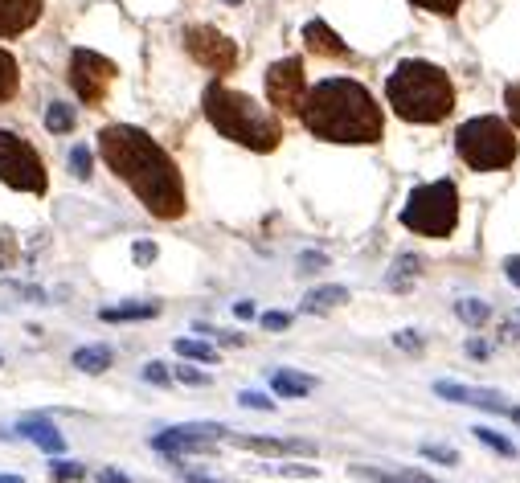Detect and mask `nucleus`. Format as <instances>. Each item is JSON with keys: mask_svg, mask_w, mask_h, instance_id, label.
I'll return each mask as SVG.
<instances>
[{"mask_svg": "<svg viewBox=\"0 0 520 483\" xmlns=\"http://www.w3.org/2000/svg\"><path fill=\"white\" fill-rule=\"evenodd\" d=\"M41 17V0H0V37H21Z\"/></svg>", "mask_w": 520, "mask_h": 483, "instance_id": "nucleus-14", "label": "nucleus"}, {"mask_svg": "<svg viewBox=\"0 0 520 483\" xmlns=\"http://www.w3.org/2000/svg\"><path fill=\"white\" fill-rule=\"evenodd\" d=\"M0 181L17 193H46L50 177H46V164L33 152V144H25L13 131H0Z\"/></svg>", "mask_w": 520, "mask_h": 483, "instance_id": "nucleus-7", "label": "nucleus"}, {"mask_svg": "<svg viewBox=\"0 0 520 483\" xmlns=\"http://www.w3.org/2000/svg\"><path fill=\"white\" fill-rule=\"evenodd\" d=\"M287 324H291L287 312H267V316H263V328H267V332H279V328H287Z\"/></svg>", "mask_w": 520, "mask_h": 483, "instance_id": "nucleus-37", "label": "nucleus"}, {"mask_svg": "<svg viewBox=\"0 0 520 483\" xmlns=\"http://www.w3.org/2000/svg\"><path fill=\"white\" fill-rule=\"evenodd\" d=\"M410 5H418V9H426V13H439V17H451L463 0H410Z\"/></svg>", "mask_w": 520, "mask_h": 483, "instance_id": "nucleus-28", "label": "nucleus"}, {"mask_svg": "<svg viewBox=\"0 0 520 483\" xmlns=\"http://www.w3.org/2000/svg\"><path fill=\"white\" fill-rule=\"evenodd\" d=\"M111 82H115V62H107L95 50H74L70 54V86L86 107H99L111 91Z\"/></svg>", "mask_w": 520, "mask_h": 483, "instance_id": "nucleus-8", "label": "nucleus"}, {"mask_svg": "<svg viewBox=\"0 0 520 483\" xmlns=\"http://www.w3.org/2000/svg\"><path fill=\"white\" fill-rule=\"evenodd\" d=\"M435 393L447 402H459V406H480V410H492V414H504V398L496 389H471V385H455V381H435Z\"/></svg>", "mask_w": 520, "mask_h": 483, "instance_id": "nucleus-12", "label": "nucleus"}, {"mask_svg": "<svg viewBox=\"0 0 520 483\" xmlns=\"http://www.w3.org/2000/svg\"><path fill=\"white\" fill-rule=\"evenodd\" d=\"M160 303H119V307H103L99 320L107 324H127V320H156Z\"/></svg>", "mask_w": 520, "mask_h": 483, "instance_id": "nucleus-17", "label": "nucleus"}, {"mask_svg": "<svg viewBox=\"0 0 520 483\" xmlns=\"http://www.w3.org/2000/svg\"><path fill=\"white\" fill-rule=\"evenodd\" d=\"M394 340H398V348H406V353H422V336L418 332H398Z\"/></svg>", "mask_w": 520, "mask_h": 483, "instance_id": "nucleus-35", "label": "nucleus"}, {"mask_svg": "<svg viewBox=\"0 0 520 483\" xmlns=\"http://www.w3.org/2000/svg\"><path fill=\"white\" fill-rule=\"evenodd\" d=\"M504 103H508V119L520 127V82H512L508 91H504Z\"/></svg>", "mask_w": 520, "mask_h": 483, "instance_id": "nucleus-32", "label": "nucleus"}, {"mask_svg": "<svg viewBox=\"0 0 520 483\" xmlns=\"http://www.w3.org/2000/svg\"><path fill=\"white\" fill-rule=\"evenodd\" d=\"M471 434H475V438H480V443H484V447H492L496 455H504V459H516V447L508 443V438H504L500 430H492V426H475Z\"/></svg>", "mask_w": 520, "mask_h": 483, "instance_id": "nucleus-24", "label": "nucleus"}, {"mask_svg": "<svg viewBox=\"0 0 520 483\" xmlns=\"http://www.w3.org/2000/svg\"><path fill=\"white\" fill-rule=\"evenodd\" d=\"M455 312H459V320L471 324V328H480V324L492 316V312H488V303H480V299H459V303H455Z\"/></svg>", "mask_w": 520, "mask_h": 483, "instance_id": "nucleus-26", "label": "nucleus"}, {"mask_svg": "<svg viewBox=\"0 0 520 483\" xmlns=\"http://www.w3.org/2000/svg\"><path fill=\"white\" fill-rule=\"evenodd\" d=\"M504 414H508V418H512V426H520V406H508V410H504Z\"/></svg>", "mask_w": 520, "mask_h": 483, "instance_id": "nucleus-45", "label": "nucleus"}, {"mask_svg": "<svg viewBox=\"0 0 520 483\" xmlns=\"http://www.w3.org/2000/svg\"><path fill=\"white\" fill-rule=\"evenodd\" d=\"M226 434H230L226 426H213V422H185V426L160 430L152 438V447L164 455H201V451H213V443Z\"/></svg>", "mask_w": 520, "mask_h": 483, "instance_id": "nucleus-11", "label": "nucleus"}, {"mask_svg": "<svg viewBox=\"0 0 520 483\" xmlns=\"http://www.w3.org/2000/svg\"><path fill=\"white\" fill-rule=\"evenodd\" d=\"M504 275H508L512 287H520V258H508V262H504Z\"/></svg>", "mask_w": 520, "mask_h": 483, "instance_id": "nucleus-40", "label": "nucleus"}, {"mask_svg": "<svg viewBox=\"0 0 520 483\" xmlns=\"http://www.w3.org/2000/svg\"><path fill=\"white\" fill-rule=\"evenodd\" d=\"M99 483H127L123 471H99Z\"/></svg>", "mask_w": 520, "mask_h": 483, "instance_id": "nucleus-43", "label": "nucleus"}, {"mask_svg": "<svg viewBox=\"0 0 520 483\" xmlns=\"http://www.w3.org/2000/svg\"><path fill=\"white\" fill-rule=\"evenodd\" d=\"M0 483H25L21 475H0Z\"/></svg>", "mask_w": 520, "mask_h": 483, "instance_id": "nucleus-46", "label": "nucleus"}, {"mask_svg": "<svg viewBox=\"0 0 520 483\" xmlns=\"http://www.w3.org/2000/svg\"><path fill=\"white\" fill-rule=\"evenodd\" d=\"M185 483H222V479H209V475H197V471H189V475H185Z\"/></svg>", "mask_w": 520, "mask_h": 483, "instance_id": "nucleus-44", "label": "nucleus"}, {"mask_svg": "<svg viewBox=\"0 0 520 483\" xmlns=\"http://www.w3.org/2000/svg\"><path fill=\"white\" fill-rule=\"evenodd\" d=\"M349 303V291L344 287H316L308 291V299H303V312H332V307Z\"/></svg>", "mask_w": 520, "mask_h": 483, "instance_id": "nucleus-19", "label": "nucleus"}, {"mask_svg": "<svg viewBox=\"0 0 520 483\" xmlns=\"http://www.w3.org/2000/svg\"><path fill=\"white\" fill-rule=\"evenodd\" d=\"M385 99L406 123H439L455 111V86L435 62H398L385 82Z\"/></svg>", "mask_w": 520, "mask_h": 483, "instance_id": "nucleus-3", "label": "nucleus"}, {"mask_svg": "<svg viewBox=\"0 0 520 483\" xmlns=\"http://www.w3.org/2000/svg\"><path fill=\"white\" fill-rule=\"evenodd\" d=\"M467 357L484 361V357H488V344H484V340H467Z\"/></svg>", "mask_w": 520, "mask_h": 483, "instance_id": "nucleus-41", "label": "nucleus"}, {"mask_svg": "<svg viewBox=\"0 0 520 483\" xmlns=\"http://www.w3.org/2000/svg\"><path fill=\"white\" fill-rule=\"evenodd\" d=\"M271 389L279 393V398H308V393L316 389V381L303 377V373H291V369H279V373H271Z\"/></svg>", "mask_w": 520, "mask_h": 483, "instance_id": "nucleus-18", "label": "nucleus"}, {"mask_svg": "<svg viewBox=\"0 0 520 483\" xmlns=\"http://www.w3.org/2000/svg\"><path fill=\"white\" fill-rule=\"evenodd\" d=\"M17 434H21V438H29L33 447L50 451V455H62V451H66V438H62V434H58V426H54V422H46V418H21V422H17Z\"/></svg>", "mask_w": 520, "mask_h": 483, "instance_id": "nucleus-15", "label": "nucleus"}, {"mask_svg": "<svg viewBox=\"0 0 520 483\" xmlns=\"http://www.w3.org/2000/svg\"><path fill=\"white\" fill-rule=\"evenodd\" d=\"M136 262H140V267H148V262H156V246L152 242H136Z\"/></svg>", "mask_w": 520, "mask_h": 483, "instance_id": "nucleus-38", "label": "nucleus"}, {"mask_svg": "<svg viewBox=\"0 0 520 483\" xmlns=\"http://www.w3.org/2000/svg\"><path fill=\"white\" fill-rule=\"evenodd\" d=\"M402 226L414 230V234H422V238H451L455 226H459V189L451 181L418 185L406 197Z\"/></svg>", "mask_w": 520, "mask_h": 483, "instance_id": "nucleus-6", "label": "nucleus"}, {"mask_svg": "<svg viewBox=\"0 0 520 483\" xmlns=\"http://www.w3.org/2000/svg\"><path fill=\"white\" fill-rule=\"evenodd\" d=\"M172 377H177V381H185V385H209V381H213L209 373H201V369H189V365H181V369L172 373Z\"/></svg>", "mask_w": 520, "mask_h": 483, "instance_id": "nucleus-34", "label": "nucleus"}, {"mask_svg": "<svg viewBox=\"0 0 520 483\" xmlns=\"http://www.w3.org/2000/svg\"><path fill=\"white\" fill-rule=\"evenodd\" d=\"M238 402H242L246 410H275V402L267 398V393H250V389L242 393V398H238Z\"/></svg>", "mask_w": 520, "mask_h": 483, "instance_id": "nucleus-33", "label": "nucleus"}, {"mask_svg": "<svg viewBox=\"0 0 520 483\" xmlns=\"http://www.w3.org/2000/svg\"><path fill=\"white\" fill-rule=\"evenodd\" d=\"M418 267H422V262H418L414 254H402V258L394 262V271H389L385 287H389V291H406V287H410V279H418Z\"/></svg>", "mask_w": 520, "mask_h": 483, "instance_id": "nucleus-21", "label": "nucleus"}, {"mask_svg": "<svg viewBox=\"0 0 520 483\" xmlns=\"http://www.w3.org/2000/svg\"><path fill=\"white\" fill-rule=\"evenodd\" d=\"M0 365H5V361H0Z\"/></svg>", "mask_w": 520, "mask_h": 483, "instance_id": "nucleus-48", "label": "nucleus"}, {"mask_svg": "<svg viewBox=\"0 0 520 483\" xmlns=\"http://www.w3.org/2000/svg\"><path fill=\"white\" fill-rule=\"evenodd\" d=\"M455 152L475 172H496L516 160V136L512 127L496 115H475L455 131Z\"/></svg>", "mask_w": 520, "mask_h": 483, "instance_id": "nucleus-5", "label": "nucleus"}, {"mask_svg": "<svg viewBox=\"0 0 520 483\" xmlns=\"http://www.w3.org/2000/svg\"><path fill=\"white\" fill-rule=\"evenodd\" d=\"M303 41H308V50L320 54V58H349V46L324 25V21H308L303 25Z\"/></svg>", "mask_w": 520, "mask_h": 483, "instance_id": "nucleus-16", "label": "nucleus"}, {"mask_svg": "<svg viewBox=\"0 0 520 483\" xmlns=\"http://www.w3.org/2000/svg\"><path fill=\"white\" fill-rule=\"evenodd\" d=\"M177 353H181L185 361H201V365L218 361V348H209V344H201V340H177Z\"/></svg>", "mask_w": 520, "mask_h": 483, "instance_id": "nucleus-25", "label": "nucleus"}, {"mask_svg": "<svg viewBox=\"0 0 520 483\" xmlns=\"http://www.w3.org/2000/svg\"><path fill=\"white\" fill-rule=\"evenodd\" d=\"M74 123H78L74 107H66V103H50V107H46V127L54 131V136H66V131H74Z\"/></svg>", "mask_w": 520, "mask_h": 483, "instance_id": "nucleus-23", "label": "nucleus"}, {"mask_svg": "<svg viewBox=\"0 0 520 483\" xmlns=\"http://www.w3.org/2000/svg\"><path fill=\"white\" fill-rule=\"evenodd\" d=\"M99 152H103L107 168L144 201V209L152 217L177 222L189 209L177 164H172V156L148 136V131H140L132 123H111L99 131Z\"/></svg>", "mask_w": 520, "mask_h": 483, "instance_id": "nucleus-1", "label": "nucleus"}, {"mask_svg": "<svg viewBox=\"0 0 520 483\" xmlns=\"http://www.w3.org/2000/svg\"><path fill=\"white\" fill-rule=\"evenodd\" d=\"M185 50L193 54V62H201L213 74H230L238 66V46L213 25H189L185 29Z\"/></svg>", "mask_w": 520, "mask_h": 483, "instance_id": "nucleus-10", "label": "nucleus"}, {"mask_svg": "<svg viewBox=\"0 0 520 483\" xmlns=\"http://www.w3.org/2000/svg\"><path fill=\"white\" fill-rule=\"evenodd\" d=\"M205 119L222 131L226 140L250 148V152H275L279 140H283V123L279 115H271L267 107H258L250 95L242 91H230L222 82H209L205 86Z\"/></svg>", "mask_w": 520, "mask_h": 483, "instance_id": "nucleus-4", "label": "nucleus"}, {"mask_svg": "<svg viewBox=\"0 0 520 483\" xmlns=\"http://www.w3.org/2000/svg\"><path fill=\"white\" fill-rule=\"evenodd\" d=\"M299 267H303V271H312V267H328V254H312V250H308V254H299Z\"/></svg>", "mask_w": 520, "mask_h": 483, "instance_id": "nucleus-39", "label": "nucleus"}, {"mask_svg": "<svg viewBox=\"0 0 520 483\" xmlns=\"http://www.w3.org/2000/svg\"><path fill=\"white\" fill-rule=\"evenodd\" d=\"M267 99L279 115H299L303 99H308V74H303L299 58H283L267 70Z\"/></svg>", "mask_w": 520, "mask_h": 483, "instance_id": "nucleus-9", "label": "nucleus"}, {"mask_svg": "<svg viewBox=\"0 0 520 483\" xmlns=\"http://www.w3.org/2000/svg\"><path fill=\"white\" fill-rule=\"evenodd\" d=\"M17 82H21L17 58H13L9 50H0V103H9V99L17 95Z\"/></svg>", "mask_w": 520, "mask_h": 483, "instance_id": "nucleus-22", "label": "nucleus"}, {"mask_svg": "<svg viewBox=\"0 0 520 483\" xmlns=\"http://www.w3.org/2000/svg\"><path fill=\"white\" fill-rule=\"evenodd\" d=\"M13 258H17V242H13V234H0V271H9V267H13Z\"/></svg>", "mask_w": 520, "mask_h": 483, "instance_id": "nucleus-30", "label": "nucleus"}, {"mask_svg": "<svg viewBox=\"0 0 520 483\" xmlns=\"http://www.w3.org/2000/svg\"><path fill=\"white\" fill-rule=\"evenodd\" d=\"M50 479H54V483H74V479H86V467H82V463L58 459V463L50 467Z\"/></svg>", "mask_w": 520, "mask_h": 483, "instance_id": "nucleus-27", "label": "nucleus"}, {"mask_svg": "<svg viewBox=\"0 0 520 483\" xmlns=\"http://www.w3.org/2000/svg\"><path fill=\"white\" fill-rule=\"evenodd\" d=\"M144 381H152V385H168V369H164L160 361H152V365H144Z\"/></svg>", "mask_w": 520, "mask_h": 483, "instance_id": "nucleus-36", "label": "nucleus"}, {"mask_svg": "<svg viewBox=\"0 0 520 483\" xmlns=\"http://www.w3.org/2000/svg\"><path fill=\"white\" fill-rule=\"evenodd\" d=\"M74 369H82V373H107L111 369V348H103V344L78 348V353H74Z\"/></svg>", "mask_w": 520, "mask_h": 483, "instance_id": "nucleus-20", "label": "nucleus"}, {"mask_svg": "<svg viewBox=\"0 0 520 483\" xmlns=\"http://www.w3.org/2000/svg\"><path fill=\"white\" fill-rule=\"evenodd\" d=\"M226 5H242V0H226Z\"/></svg>", "mask_w": 520, "mask_h": 483, "instance_id": "nucleus-47", "label": "nucleus"}, {"mask_svg": "<svg viewBox=\"0 0 520 483\" xmlns=\"http://www.w3.org/2000/svg\"><path fill=\"white\" fill-rule=\"evenodd\" d=\"M422 455H426V459H435V463H447V467L459 463V451H451V447H422Z\"/></svg>", "mask_w": 520, "mask_h": 483, "instance_id": "nucleus-31", "label": "nucleus"}, {"mask_svg": "<svg viewBox=\"0 0 520 483\" xmlns=\"http://www.w3.org/2000/svg\"><path fill=\"white\" fill-rule=\"evenodd\" d=\"M230 443L242 451H258V455H316V443H303V438H254V434H230Z\"/></svg>", "mask_w": 520, "mask_h": 483, "instance_id": "nucleus-13", "label": "nucleus"}, {"mask_svg": "<svg viewBox=\"0 0 520 483\" xmlns=\"http://www.w3.org/2000/svg\"><path fill=\"white\" fill-rule=\"evenodd\" d=\"M299 119L316 140L328 144H381L385 136V115L377 99L353 78H324L308 86Z\"/></svg>", "mask_w": 520, "mask_h": 483, "instance_id": "nucleus-2", "label": "nucleus"}, {"mask_svg": "<svg viewBox=\"0 0 520 483\" xmlns=\"http://www.w3.org/2000/svg\"><path fill=\"white\" fill-rule=\"evenodd\" d=\"M70 168H74V177H78V181H86V177H91V152H86L82 144L70 152Z\"/></svg>", "mask_w": 520, "mask_h": 483, "instance_id": "nucleus-29", "label": "nucleus"}, {"mask_svg": "<svg viewBox=\"0 0 520 483\" xmlns=\"http://www.w3.org/2000/svg\"><path fill=\"white\" fill-rule=\"evenodd\" d=\"M234 316H238V320H254V303H246V299L234 303Z\"/></svg>", "mask_w": 520, "mask_h": 483, "instance_id": "nucleus-42", "label": "nucleus"}]
</instances>
